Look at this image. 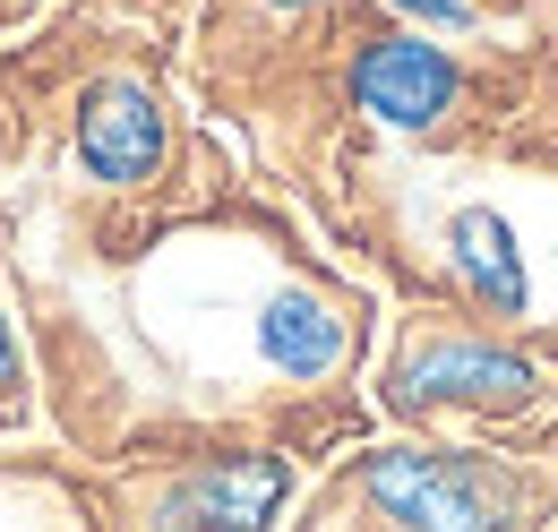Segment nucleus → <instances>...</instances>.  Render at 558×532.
<instances>
[{"label": "nucleus", "mask_w": 558, "mask_h": 532, "mask_svg": "<svg viewBox=\"0 0 558 532\" xmlns=\"http://www.w3.org/2000/svg\"><path fill=\"white\" fill-rule=\"evenodd\" d=\"M361 498L396 532H515L524 498L489 456L456 447H378L361 456Z\"/></svg>", "instance_id": "1"}, {"label": "nucleus", "mask_w": 558, "mask_h": 532, "mask_svg": "<svg viewBox=\"0 0 558 532\" xmlns=\"http://www.w3.org/2000/svg\"><path fill=\"white\" fill-rule=\"evenodd\" d=\"M542 370L533 352L498 343V335H429L396 361L387 403L396 412H429V403H473V412H507V403H533Z\"/></svg>", "instance_id": "2"}, {"label": "nucleus", "mask_w": 558, "mask_h": 532, "mask_svg": "<svg viewBox=\"0 0 558 532\" xmlns=\"http://www.w3.org/2000/svg\"><path fill=\"white\" fill-rule=\"evenodd\" d=\"M344 95L352 112H369L378 130H438L456 104H464V69H456V52L447 44H429V35H369L361 52H352L344 69Z\"/></svg>", "instance_id": "3"}, {"label": "nucleus", "mask_w": 558, "mask_h": 532, "mask_svg": "<svg viewBox=\"0 0 558 532\" xmlns=\"http://www.w3.org/2000/svg\"><path fill=\"white\" fill-rule=\"evenodd\" d=\"M283 498H292L283 456H267V447L258 456H207L155 498V532H267Z\"/></svg>", "instance_id": "4"}, {"label": "nucleus", "mask_w": 558, "mask_h": 532, "mask_svg": "<svg viewBox=\"0 0 558 532\" xmlns=\"http://www.w3.org/2000/svg\"><path fill=\"white\" fill-rule=\"evenodd\" d=\"M172 155V112L146 95L138 77H104L77 95V164L104 190H146Z\"/></svg>", "instance_id": "5"}, {"label": "nucleus", "mask_w": 558, "mask_h": 532, "mask_svg": "<svg viewBox=\"0 0 558 532\" xmlns=\"http://www.w3.org/2000/svg\"><path fill=\"white\" fill-rule=\"evenodd\" d=\"M352 352V318L327 301V292H310V283H283L276 301L258 310V361L276 370V378H336Z\"/></svg>", "instance_id": "6"}, {"label": "nucleus", "mask_w": 558, "mask_h": 532, "mask_svg": "<svg viewBox=\"0 0 558 532\" xmlns=\"http://www.w3.org/2000/svg\"><path fill=\"white\" fill-rule=\"evenodd\" d=\"M447 266L489 318H524L533 275H524V241H515V223L498 206H456L447 215Z\"/></svg>", "instance_id": "7"}, {"label": "nucleus", "mask_w": 558, "mask_h": 532, "mask_svg": "<svg viewBox=\"0 0 558 532\" xmlns=\"http://www.w3.org/2000/svg\"><path fill=\"white\" fill-rule=\"evenodd\" d=\"M378 9H396V17H413V26H438V35H473V26H482L473 0H378Z\"/></svg>", "instance_id": "8"}, {"label": "nucleus", "mask_w": 558, "mask_h": 532, "mask_svg": "<svg viewBox=\"0 0 558 532\" xmlns=\"http://www.w3.org/2000/svg\"><path fill=\"white\" fill-rule=\"evenodd\" d=\"M17 387V343H9V318H0V396Z\"/></svg>", "instance_id": "9"}, {"label": "nucleus", "mask_w": 558, "mask_h": 532, "mask_svg": "<svg viewBox=\"0 0 558 532\" xmlns=\"http://www.w3.org/2000/svg\"><path fill=\"white\" fill-rule=\"evenodd\" d=\"M258 9H276V17H301V9H327V0H258Z\"/></svg>", "instance_id": "10"}]
</instances>
